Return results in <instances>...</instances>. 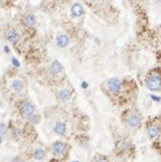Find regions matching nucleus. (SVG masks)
<instances>
[{"label": "nucleus", "instance_id": "f257e3e1", "mask_svg": "<svg viewBox=\"0 0 161 162\" xmlns=\"http://www.w3.org/2000/svg\"><path fill=\"white\" fill-rule=\"evenodd\" d=\"M147 87L151 91H157L161 88V78L158 76H151L146 81Z\"/></svg>", "mask_w": 161, "mask_h": 162}, {"label": "nucleus", "instance_id": "f03ea898", "mask_svg": "<svg viewBox=\"0 0 161 162\" xmlns=\"http://www.w3.org/2000/svg\"><path fill=\"white\" fill-rule=\"evenodd\" d=\"M107 89L110 91L111 93H118L122 87L121 81L118 78H111L107 81Z\"/></svg>", "mask_w": 161, "mask_h": 162}, {"label": "nucleus", "instance_id": "7ed1b4c3", "mask_svg": "<svg viewBox=\"0 0 161 162\" xmlns=\"http://www.w3.org/2000/svg\"><path fill=\"white\" fill-rule=\"evenodd\" d=\"M21 112L23 114V116L26 117L27 118H31L33 116H35V112H36V108L32 103H26L23 105L22 108H21Z\"/></svg>", "mask_w": 161, "mask_h": 162}, {"label": "nucleus", "instance_id": "20e7f679", "mask_svg": "<svg viewBox=\"0 0 161 162\" xmlns=\"http://www.w3.org/2000/svg\"><path fill=\"white\" fill-rule=\"evenodd\" d=\"M141 123H142L141 118L137 115H131L127 118V124L130 128H139Z\"/></svg>", "mask_w": 161, "mask_h": 162}, {"label": "nucleus", "instance_id": "39448f33", "mask_svg": "<svg viewBox=\"0 0 161 162\" xmlns=\"http://www.w3.org/2000/svg\"><path fill=\"white\" fill-rule=\"evenodd\" d=\"M67 151V145L64 142H61V141H57L56 142L53 146V152L57 155V156H61L63 154H65V152Z\"/></svg>", "mask_w": 161, "mask_h": 162}, {"label": "nucleus", "instance_id": "423d86ee", "mask_svg": "<svg viewBox=\"0 0 161 162\" xmlns=\"http://www.w3.org/2000/svg\"><path fill=\"white\" fill-rule=\"evenodd\" d=\"M71 14L75 17H79L84 14V8L79 3H76L71 7Z\"/></svg>", "mask_w": 161, "mask_h": 162}, {"label": "nucleus", "instance_id": "0eeeda50", "mask_svg": "<svg viewBox=\"0 0 161 162\" xmlns=\"http://www.w3.org/2000/svg\"><path fill=\"white\" fill-rule=\"evenodd\" d=\"M160 133V128L157 125H151L147 129V135L150 138H157Z\"/></svg>", "mask_w": 161, "mask_h": 162}, {"label": "nucleus", "instance_id": "6e6552de", "mask_svg": "<svg viewBox=\"0 0 161 162\" xmlns=\"http://www.w3.org/2000/svg\"><path fill=\"white\" fill-rule=\"evenodd\" d=\"M11 87L16 93L21 92V91L23 90V88H24V84L22 82V80H20V79L13 80V82L11 83Z\"/></svg>", "mask_w": 161, "mask_h": 162}, {"label": "nucleus", "instance_id": "1a4fd4ad", "mask_svg": "<svg viewBox=\"0 0 161 162\" xmlns=\"http://www.w3.org/2000/svg\"><path fill=\"white\" fill-rule=\"evenodd\" d=\"M57 43L60 47H66L69 44V37L66 35H60L57 38Z\"/></svg>", "mask_w": 161, "mask_h": 162}, {"label": "nucleus", "instance_id": "9d476101", "mask_svg": "<svg viewBox=\"0 0 161 162\" xmlns=\"http://www.w3.org/2000/svg\"><path fill=\"white\" fill-rule=\"evenodd\" d=\"M54 130L55 132L59 135V136H63L65 135L66 133V130H67V127L64 123L62 122H57L56 125H55V128H54Z\"/></svg>", "mask_w": 161, "mask_h": 162}, {"label": "nucleus", "instance_id": "9b49d317", "mask_svg": "<svg viewBox=\"0 0 161 162\" xmlns=\"http://www.w3.org/2000/svg\"><path fill=\"white\" fill-rule=\"evenodd\" d=\"M50 70H51L52 74L58 75L63 70V67H62V65L60 64L58 61H54L52 63L51 67H50Z\"/></svg>", "mask_w": 161, "mask_h": 162}, {"label": "nucleus", "instance_id": "f8f14e48", "mask_svg": "<svg viewBox=\"0 0 161 162\" xmlns=\"http://www.w3.org/2000/svg\"><path fill=\"white\" fill-rule=\"evenodd\" d=\"M7 39L11 43H16L19 40V34L16 30H10L7 33Z\"/></svg>", "mask_w": 161, "mask_h": 162}, {"label": "nucleus", "instance_id": "ddd939ff", "mask_svg": "<svg viewBox=\"0 0 161 162\" xmlns=\"http://www.w3.org/2000/svg\"><path fill=\"white\" fill-rule=\"evenodd\" d=\"M25 22L28 27H34L36 23V18L34 15L32 14H28L25 17Z\"/></svg>", "mask_w": 161, "mask_h": 162}, {"label": "nucleus", "instance_id": "4468645a", "mask_svg": "<svg viewBox=\"0 0 161 162\" xmlns=\"http://www.w3.org/2000/svg\"><path fill=\"white\" fill-rule=\"evenodd\" d=\"M46 156V152L43 148H36L34 152V158L36 160H41L45 158Z\"/></svg>", "mask_w": 161, "mask_h": 162}, {"label": "nucleus", "instance_id": "2eb2a0df", "mask_svg": "<svg viewBox=\"0 0 161 162\" xmlns=\"http://www.w3.org/2000/svg\"><path fill=\"white\" fill-rule=\"evenodd\" d=\"M71 92L68 90V89H63L60 91V93H59V97L60 98H61L62 100L64 101H67L68 99H70V97H71Z\"/></svg>", "mask_w": 161, "mask_h": 162}, {"label": "nucleus", "instance_id": "dca6fc26", "mask_svg": "<svg viewBox=\"0 0 161 162\" xmlns=\"http://www.w3.org/2000/svg\"><path fill=\"white\" fill-rule=\"evenodd\" d=\"M130 148V143L127 140H122L120 141V143L118 144V148L121 151H126Z\"/></svg>", "mask_w": 161, "mask_h": 162}, {"label": "nucleus", "instance_id": "f3484780", "mask_svg": "<svg viewBox=\"0 0 161 162\" xmlns=\"http://www.w3.org/2000/svg\"><path fill=\"white\" fill-rule=\"evenodd\" d=\"M6 128L4 124H0V135L1 134H6Z\"/></svg>", "mask_w": 161, "mask_h": 162}, {"label": "nucleus", "instance_id": "a211bd4d", "mask_svg": "<svg viewBox=\"0 0 161 162\" xmlns=\"http://www.w3.org/2000/svg\"><path fill=\"white\" fill-rule=\"evenodd\" d=\"M96 162H107V158H104V157H99V158H97Z\"/></svg>", "mask_w": 161, "mask_h": 162}, {"label": "nucleus", "instance_id": "6ab92c4d", "mask_svg": "<svg viewBox=\"0 0 161 162\" xmlns=\"http://www.w3.org/2000/svg\"><path fill=\"white\" fill-rule=\"evenodd\" d=\"M12 62H13V64L16 66V67H19V63H18V61L16 59V58H13L12 59Z\"/></svg>", "mask_w": 161, "mask_h": 162}, {"label": "nucleus", "instance_id": "aec40b11", "mask_svg": "<svg viewBox=\"0 0 161 162\" xmlns=\"http://www.w3.org/2000/svg\"><path fill=\"white\" fill-rule=\"evenodd\" d=\"M11 162H23V161H22L21 159H20V158H14Z\"/></svg>", "mask_w": 161, "mask_h": 162}, {"label": "nucleus", "instance_id": "412c9836", "mask_svg": "<svg viewBox=\"0 0 161 162\" xmlns=\"http://www.w3.org/2000/svg\"><path fill=\"white\" fill-rule=\"evenodd\" d=\"M1 143H2V136L0 135V144H1Z\"/></svg>", "mask_w": 161, "mask_h": 162}, {"label": "nucleus", "instance_id": "4be33fe9", "mask_svg": "<svg viewBox=\"0 0 161 162\" xmlns=\"http://www.w3.org/2000/svg\"><path fill=\"white\" fill-rule=\"evenodd\" d=\"M157 1H158L159 3H161V0H157Z\"/></svg>", "mask_w": 161, "mask_h": 162}, {"label": "nucleus", "instance_id": "5701e85b", "mask_svg": "<svg viewBox=\"0 0 161 162\" xmlns=\"http://www.w3.org/2000/svg\"><path fill=\"white\" fill-rule=\"evenodd\" d=\"M73 162H79V161H73Z\"/></svg>", "mask_w": 161, "mask_h": 162}]
</instances>
